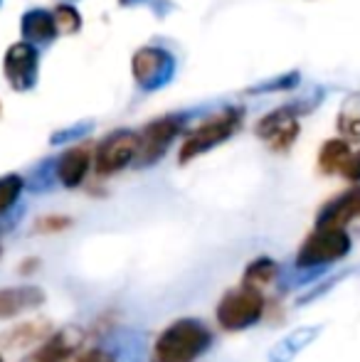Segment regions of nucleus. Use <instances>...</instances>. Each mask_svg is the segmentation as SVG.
<instances>
[{
    "mask_svg": "<svg viewBox=\"0 0 360 362\" xmlns=\"http://www.w3.org/2000/svg\"><path fill=\"white\" fill-rule=\"evenodd\" d=\"M318 333H321L318 325H313V328H298L294 333H289L286 338L279 340L269 350V362H291L303 348H308L316 340Z\"/></svg>",
    "mask_w": 360,
    "mask_h": 362,
    "instance_id": "nucleus-16",
    "label": "nucleus"
},
{
    "mask_svg": "<svg viewBox=\"0 0 360 362\" xmlns=\"http://www.w3.org/2000/svg\"><path fill=\"white\" fill-rule=\"evenodd\" d=\"M284 269L279 267L277 259L272 257H257L252 259L250 264H247L245 274H242V284L250 288H257L260 291L262 286H269V284L277 281L279 276H281Z\"/></svg>",
    "mask_w": 360,
    "mask_h": 362,
    "instance_id": "nucleus-17",
    "label": "nucleus"
},
{
    "mask_svg": "<svg viewBox=\"0 0 360 362\" xmlns=\"http://www.w3.org/2000/svg\"><path fill=\"white\" fill-rule=\"evenodd\" d=\"M54 333L52 323L47 318L37 320H23V323L13 325L5 333H0V348L3 350H25L35 348V345L45 343L50 335Z\"/></svg>",
    "mask_w": 360,
    "mask_h": 362,
    "instance_id": "nucleus-13",
    "label": "nucleus"
},
{
    "mask_svg": "<svg viewBox=\"0 0 360 362\" xmlns=\"http://www.w3.org/2000/svg\"><path fill=\"white\" fill-rule=\"evenodd\" d=\"M37 67H40L37 49L30 42H15L5 52L3 72L8 84L15 91H30L37 84Z\"/></svg>",
    "mask_w": 360,
    "mask_h": 362,
    "instance_id": "nucleus-8",
    "label": "nucleus"
},
{
    "mask_svg": "<svg viewBox=\"0 0 360 362\" xmlns=\"http://www.w3.org/2000/svg\"><path fill=\"white\" fill-rule=\"evenodd\" d=\"M267 313V298L262 291L250 288L240 284L237 288H230L220 298L215 308V318L225 333H242L250 330L265 318Z\"/></svg>",
    "mask_w": 360,
    "mask_h": 362,
    "instance_id": "nucleus-3",
    "label": "nucleus"
},
{
    "mask_svg": "<svg viewBox=\"0 0 360 362\" xmlns=\"http://www.w3.org/2000/svg\"><path fill=\"white\" fill-rule=\"evenodd\" d=\"M0 111H3V104H0Z\"/></svg>",
    "mask_w": 360,
    "mask_h": 362,
    "instance_id": "nucleus-29",
    "label": "nucleus"
},
{
    "mask_svg": "<svg viewBox=\"0 0 360 362\" xmlns=\"http://www.w3.org/2000/svg\"><path fill=\"white\" fill-rule=\"evenodd\" d=\"M215 343L210 325L200 318H175L151 345L149 362H197Z\"/></svg>",
    "mask_w": 360,
    "mask_h": 362,
    "instance_id": "nucleus-1",
    "label": "nucleus"
},
{
    "mask_svg": "<svg viewBox=\"0 0 360 362\" xmlns=\"http://www.w3.org/2000/svg\"><path fill=\"white\" fill-rule=\"evenodd\" d=\"M182 131V119L180 116H163V119H156L146 126L139 134V151H136V165L149 168L156 165L161 158L166 156V151L170 148L178 134Z\"/></svg>",
    "mask_w": 360,
    "mask_h": 362,
    "instance_id": "nucleus-6",
    "label": "nucleus"
},
{
    "mask_svg": "<svg viewBox=\"0 0 360 362\" xmlns=\"http://www.w3.org/2000/svg\"><path fill=\"white\" fill-rule=\"evenodd\" d=\"M40 267V259H25V264L20 267V274H30L33 269Z\"/></svg>",
    "mask_w": 360,
    "mask_h": 362,
    "instance_id": "nucleus-26",
    "label": "nucleus"
},
{
    "mask_svg": "<svg viewBox=\"0 0 360 362\" xmlns=\"http://www.w3.org/2000/svg\"><path fill=\"white\" fill-rule=\"evenodd\" d=\"M353 239L348 229H321L316 227L306 239L301 242L294 259V269L296 272H326V267L351 254Z\"/></svg>",
    "mask_w": 360,
    "mask_h": 362,
    "instance_id": "nucleus-2",
    "label": "nucleus"
},
{
    "mask_svg": "<svg viewBox=\"0 0 360 362\" xmlns=\"http://www.w3.org/2000/svg\"><path fill=\"white\" fill-rule=\"evenodd\" d=\"M0 257H3V247H0Z\"/></svg>",
    "mask_w": 360,
    "mask_h": 362,
    "instance_id": "nucleus-27",
    "label": "nucleus"
},
{
    "mask_svg": "<svg viewBox=\"0 0 360 362\" xmlns=\"http://www.w3.org/2000/svg\"><path fill=\"white\" fill-rule=\"evenodd\" d=\"M0 362H5V360H3V355H0Z\"/></svg>",
    "mask_w": 360,
    "mask_h": 362,
    "instance_id": "nucleus-28",
    "label": "nucleus"
},
{
    "mask_svg": "<svg viewBox=\"0 0 360 362\" xmlns=\"http://www.w3.org/2000/svg\"><path fill=\"white\" fill-rule=\"evenodd\" d=\"M338 131L346 141H360V94H353L343 101L338 114Z\"/></svg>",
    "mask_w": 360,
    "mask_h": 362,
    "instance_id": "nucleus-20",
    "label": "nucleus"
},
{
    "mask_svg": "<svg viewBox=\"0 0 360 362\" xmlns=\"http://www.w3.org/2000/svg\"><path fill=\"white\" fill-rule=\"evenodd\" d=\"M54 25H57V30H62V33H77L79 25H82V18H79V13L74 8H69V5H59L57 10H54Z\"/></svg>",
    "mask_w": 360,
    "mask_h": 362,
    "instance_id": "nucleus-23",
    "label": "nucleus"
},
{
    "mask_svg": "<svg viewBox=\"0 0 360 362\" xmlns=\"http://www.w3.org/2000/svg\"><path fill=\"white\" fill-rule=\"evenodd\" d=\"M47 300L45 288L35 286V284H20V286L0 288V320L18 318V315L35 310Z\"/></svg>",
    "mask_w": 360,
    "mask_h": 362,
    "instance_id": "nucleus-12",
    "label": "nucleus"
},
{
    "mask_svg": "<svg viewBox=\"0 0 360 362\" xmlns=\"http://www.w3.org/2000/svg\"><path fill=\"white\" fill-rule=\"evenodd\" d=\"M348 156H351V146H348L346 139H331L321 146L318 151V168L326 175H333V173H341V168L346 165Z\"/></svg>",
    "mask_w": 360,
    "mask_h": 362,
    "instance_id": "nucleus-18",
    "label": "nucleus"
},
{
    "mask_svg": "<svg viewBox=\"0 0 360 362\" xmlns=\"http://www.w3.org/2000/svg\"><path fill=\"white\" fill-rule=\"evenodd\" d=\"M298 106H284V109H277L272 114H267L265 119H260L257 124V136L262 141L269 144L272 151H289L291 144L298 136Z\"/></svg>",
    "mask_w": 360,
    "mask_h": 362,
    "instance_id": "nucleus-9",
    "label": "nucleus"
},
{
    "mask_svg": "<svg viewBox=\"0 0 360 362\" xmlns=\"http://www.w3.org/2000/svg\"><path fill=\"white\" fill-rule=\"evenodd\" d=\"M94 163V153L89 146H72L54 160V177L62 187H79L87 180V173Z\"/></svg>",
    "mask_w": 360,
    "mask_h": 362,
    "instance_id": "nucleus-11",
    "label": "nucleus"
},
{
    "mask_svg": "<svg viewBox=\"0 0 360 362\" xmlns=\"http://www.w3.org/2000/svg\"><path fill=\"white\" fill-rule=\"evenodd\" d=\"M242 124V111L240 109H225V111H217L215 116H210L207 121H202L197 129H192L190 134L185 136L178 153V163L185 165V163L195 160L197 156L202 153L212 151L215 146L225 144L227 139L237 134Z\"/></svg>",
    "mask_w": 360,
    "mask_h": 362,
    "instance_id": "nucleus-4",
    "label": "nucleus"
},
{
    "mask_svg": "<svg viewBox=\"0 0 360 362\" xmlns=\"http://www.w3.org/2000/svg\"><path fill=\"white\" fill-rule=\"evenodd\" d=\"M87 340L82 328L77 325H64V328L54 330L45 343H40L33 353L20 362H74L79 353H82V345Z\"/></svg>",
    "mask_w": 360,
    "mask_h": 362,
    "instance_id": "nucleus-7",
    "label": "nucleus"
},
{
    "mask_svg": "<svg viewBox=\"0 0 360 362\" xmlns=\"http://www.w3.org/2000/svg\"><path fill=\"white\" fill-rule=\"evenodd\" d=\"M69 227H72V219L64 217V215H47V217H40L37 222H35V232H40V234H57Z\"/></svg>",
    "mask_w": 360,
    "mask_h": 362,
    "instance_id": "nucleus-24",
    "label": "nucleus"
},
{
    "mask_svg": "<svg viewBox=\"0 0 360 362\" xmlns=\"http://www.w3.org/2000/svg\"><path fill=\"white\" fill-rule=\"evenodd\" d=\"M25 190V177L18 173H8V175H0V222L15 212L20 195Z\"/></svg>",
    "mask_w": 360,
    "mask_h": 362,
    "instance_id": "nucleus-19",
    "label": "nucleus"
},
{
    "mask_svg": "<svg viewBox=\"0 0 360 362\" xmlns=\"http://www.w3.org/2000/svg\"><path fill=\"white\" fill-rule=\"evenodd\" d=\"M134 72H136V79L146 86L153 84V79H163V76H168L166 74L168 72V52L153 49V47L141 49L134 57Z\"/></svg>",
    "mask_w": 360,
    "mask_h": 362,
    "instance_id": "nucleus-15",
    "label": "nucleus"
},
{
    "mask_svg": "<svg viewBox=\"0 0 360 362\" xmlns=\"http://www.w3.org/2000/svg\"><path fill=\"white\" fill-rule=\"evenodd\" d=\"M360 217V185L351 190L341 192V195L331 197L326 205L318 210L316 227L321 229H346L353 219Z\"/></svg>",
    "mask_w": 360,
    "mask_h": 362,
    "instance_id": "nucleus-10",
    "label": "nucleus"
},
{
    "mask_svg": "<svg viewBox=\"0 0 360 362\" xmlns=\"http://www.w3.org/2000/svg\"><path fill=\"white\" fill-rule=\"evenodd\" d=\"M341 175L346 177L348 182H360V151L348 156L346 165L341 168Z\"/></svg>",
    "mask_w": 360,
    "mask_h": 362,
    "instance_id": "nucleus-25",
    "label": "nucleus"
},
{
    "mask_svg": "<svg viewBox=\"0 0 360 362\" xmlns=\"http://www.w3.org/2000/svg\"><path fill=\"white\" fill-rule=\"evenodd\" d=\"M139 151V134L134 131H114L94 151V170L99 177H109L121 173L136 160Z\"/></svg>",
    "mask_w": 360,
    "mask_h": 362,
    "instance_id": "nucleus-5",
    "label": "nucleus"
},
{
    "mask_svg": "<svg viewBox=\"0 0 360 362\" xmlns=\"http://www.w3.org/2000/svg\"><path fill=\"white\" fill-rule=\"evenodd\" d=\"M20 30L25 35V42L35 45H47L57 37V25H54V15L47 10H28L23 15Z\"/></svg>",
    "mask_w": 360,
    "mask_h": 362,
    "instance_id": "nucleus-14",
    "label": "nucleus"
},
{
    "mask_svg": "<svg viewBox=\"0 0 360 362\" xmlns=\"http://www.w3.org/2000/svg\"><path fill=\"white\" fill-rule=\"evenodd\" d=\"M54 180H57V177H54V160H45L42 165L35 168L33 175L25 180V187H30V190H35V192H42V190H50Z\"/></svg>",
    "mask_w": 360,
    "mask_h": 362,
    "instance_id": "nucleus-22",
    "label": "nucleus"
},
{
    "mask_svg": "<svg viewBox=\"0 0 360 362\" xmlns=\"http://www.w3.org/2000/svg\"><path fill=\"white\" fill-rule=\"evenodd\" d=\"M74 362H121V358H119V353H116L114 345L104 338V343L91 345V348L82 350V353L74 358Z\"/></svg>",
    "mask_w": 360,
    "mask_h": 362,
    "instance_id": "nucleus-21",
    "label": "nucleus"
}]
</instances>
